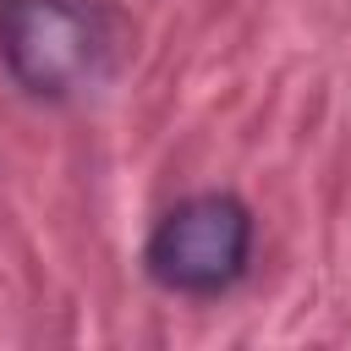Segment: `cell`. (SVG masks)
Segmentation results:
<instances>
[{
	"instance_id": "cell-2",
	"label": "cell",
	"mask_w": 351,
	"mask_h": 351,
	"mask_svg": "<svg viewBox=\"0 0 351 351\" xmlns=\"http://www.w3.org/2000/svg\"><path fill=\"white\" fill-rule=\"evenodd\" d=\"M0 60L33 99H66L104 60L99 11L82 0H0Z\"/></svg>"
},
{
	"instance_id": "cell-1",
	"label": "cell",
	"mask_w": 351,
	"mask_h": 351,
	"mask_svg": "<svg viewBox=\"0 0 351 351\" xmlns=\"http://www.w3.org/2000/svg\"><path fill=\"white\" fill-rule=\"evenodd\" d=\"M143 263L176 296H219L252 263V208L230 192H197L154 225Z\"/></svg>"
}]
</instances>
